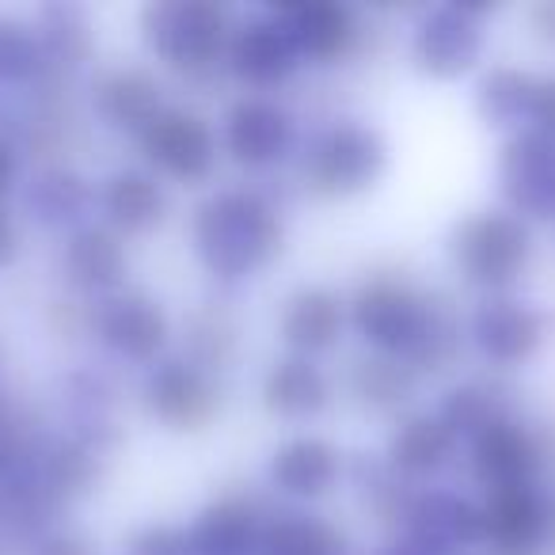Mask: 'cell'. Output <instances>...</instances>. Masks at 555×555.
<instances>
[{
    "label": "cell",
    "mask_w": 555,
    "mask_h": 555,
    "mask_svg": "<svg viewBox=\"0 0 555 555\" xmlns=\"http://www.w3.org/2000/svg\"><path fill=\"white\" fill-rule=\"evenodd\" d=\"M446 297L418 286L403 270H373L347 294L350 332L370 354L415 362L434 324L446 312Z\"/></svg>",
    "instance_id": "3957f363"
},
{
    "label": "cell",
    "mask_w": 555,
    "mask_h": 555,
    "mask_svg": "<svg viewBox=\"0 0 555 555\" xmlns=\"http://www.w3.org/2000/svg\"><path fill=\"white\" fill-rule=\"evenodd\" d=\"M20 186H24V153L9 133H0V206H9Z\"/></svg>",
    "instance_id": "74e56055"
},
{
    "label": "cell",
    "mask_w": 555,
    "mask_h": 555,
    "mask_svg": "<svg viewBox=\"0 0 555 555\" xmlns=\"http://www.w3.org/2000/svg\"><path fill=\"white\" fill-rule=\"evenodd\" d=\"M487 555H547L552 487L525 483L479 494Z\"/></svg>",
    "instance_id": "44dd1931"
},
{
    "label": "cell",
    "mask_w": 555,
    "mask_h": 555,
    "mask_svg": "<svg viewBox=\"0 0 555 555\" xmlns=\"http://www.w3.org/2000/svg\"><path fill=\"white\" fill-rule=\"evenodd\" d=\"M27 555H103L100 540H92L85 529H73V525H50L47 532L27 544Z\"/></svg>",
    "instance_id": "8d00e7d4"
},
{
    "label": "cell",
    "mask_w": 555,
    "mask_h": 555,
    "mask_svg": "<svg viewBox=\"0 0 555 555\" xmlns=\"http://www.w3.org/2000/svg\"><path fill=\"white\" fill-rule=\"evenodd\" d=\"M350 332L347 294L327 282H305L294 294H286L282 309L274 317V335L286 354L312 358L320 362L324 354L339 350V343Z\"/></svg>",
    "instance_id": "d6986e66"
},
{
    "label": "cell",
    "mask_w": 555,
    "mask_h": 555,
    "mask_svg": "<svg viewBox=\"0 0 555 555\" xmlns=\"http://www.w3.org/2000/svg\"><path fill=\"white\" fill-rule=\"evenodd\" d=\"M464 332H468V347L494 373H514L544 354L552 339V317L521 294L479 297L464 320Z\"/></svg>",
    "instance_id": "7c38bea8"
},
{
    "label": "cell",
    "mask_w": 555,
    "mask_h": 555,
    "mask_svg": "<svg viewBox=\"0 0 555 555\" xmlns=\"http://www.w3.org/2000/svg\"><path fill=\"white\" fill-rule=\"evenodd\" d=\"M168 107L164 80L149 65H103L88 77V111L103 130L138 141L160 111Z\"/></svg>",
    "instance_id": "ac0fdd59"
},
{
    "label": "cell",
    "mask_w": 555,
    "mask_h": 555,
    "mask_svg": "<svg viewBox=\"0 0 555 555\" xmlns=\"http://www.w3.org/2000/svg\"><path fill=\"white\" fill-rule=\"evenodd\" d=\"M446 255L453 274L472 294H517L537 259V229L502 206H479L453 221Z\"/></svg>",
    "instance_id": "5b68a950"
},
{
    "label": "cell",
    "mask_w": 555,
    "mask_h": 555,
    "mask_svg": "<svg viewBox=\"0 0 555 555\" xmlns=\"http://www.w3.org/2000/svg\"><path fill=\"white\" fill-rule=\"evenodd\" d=\"M122 555H191L186 525L179 521H145L126 532Z\"/></svg>",
    "instance_id": "d590c367"
},
{
    "label": "cell",
    "mask_w": 555,
    "mask_h": 555,
    "mask_svg": "<svg viewBox=\"0 0 555 555\" xmlns=\"http://www.w3.org/2000/svg\"><path fill=\"white\" fill-rule=\"evenodd\" d=\"M24 251V229L9 206H0V270H9Z\"/></svg>",
    "instance_id": "60d3db41"
},
{
    "label": "cell",
    "mask_w": 555,
    "mask_h": 555,
    "mask_svg": "<svg viewBox=\"0 0 555 555\" xmlns=\"http://www.w3.org/2000/svg\"><path fill=\"white\" fill-rule=\"evenodd\" d=\"M537 80L540 73H529L521 65H506V62L483 65V73L476 77V92H472L476 118L487 130L502 133V138L529 130Z\"/></svg>",
    "instance_id": "f546056e"
},
{
    "label": "cell",
    "mask_w": 555,
    "mask_h": 555,
    "mask_svg": "<svg viewBox=\"0 0 555 555\" xmlns=\"http://www.w3.org/2000/svg\"><path fill=\"white\" fill-rule=\"evenodd\" d=\"M464 464L479 491L544 483L547 468H555V430L509 415L464 446Z\"/></svg>",
    "instance_id": "8fae6325"
},
{
    "label": "cell",
    "mask_w": 555,
    "mask_h": 555,
    "mask_svg": "<svg viewBox=\"0 0 555 555\" xmlns=\"http://www.w3.org/2000/svg\"><path fill=\"white\" fill-rule=\"evenodd\" d=\"M31 27L42 54L39 85L73 88L80 77L92 73L100 42H95V24L88 9H80V4H42L31 16Z\"/></svg>",
    "instance_id": "d4e9b609"
},
{
    "label": "cell",
    "mask_w": 555,
    "mask_h": 555,
    "mask_svg": "<svg viewBox=\"0 0 555 555\" xmlns=\"http://www.w3.org/2000/svg\"><path fill=\"white\" fill-rule=\"evenodd\" d=\"M0 555H12V552H4V547H0Z\"/></svg>",
    "instance_id": "f6af8a7d"
},
{
    "label": "cell",
    "mask_w": 555,
    "mask_h": 555,
    "mask_svg": "<svg viewBox=\"0 0 555 555\" xmlns=\"http://www.w3.org/2000/svg\"><path fill=\"white\" fill-rule=\"evenodd\" d=\"M529 130H537V133H544V138L555 141V73H540L537 95H532Z\"/></svg>",
    "instance_id": "f35d334b"
},
{
    "label": "cell",
    "mask_w": 555,
    "mask_h": 555,
    "mask_svg": "<svg viewBox=\"0 0 555 555\" xmlns=\"http://www.w3.org/2000/svg\"><path fill=\"white\" fill-rule=\"evenodd\" d=\"M373 555H415V552H411V547H403V544H396V540H388V544L377 547Z\"/></svg>",
    "instance_id": "b9f144b4"
},
{
    "label": "cell",
    "mask_w": 555,
    "mask_h": 555,
    "mask_svg": "<svg viewBox=\"0 0 555 555\" xmlns=\"http://www.w3.org/2000/svg\"><path fill=\"white\" fill-rule=\"evenodd\" d=\"M438 418L449 430L461 438V446H468L472 438H479L483 430H491L494 423L517 415L514 408V388L494 373V377H461L441 392L438 400Z\"/></svg>",
    "instance_id": "4dcf8cb0"
},
{
    "label": "cell",
    "mask_w": 555,
    "mask_h": 555,
    "mask_svg": "<svg viewBox=\"0 0 555 555\" xmlns=\"http://www.w3.org/2000/svg\"><path fill=\"white\" fill-rule=\"evenodd\" d=\"M418 385H423V377H418L408 362L370 354V350H362L347 370L350 400H354L365 415L392 418V423L411 411V403H415V396H418Z\"/></svg>",
    "instance_id": "83f0119b"
},
{
    "label": "cell",
    "mask_w": 555,
    "mask_h": 555,
    "mask_svg": "<svg viewBox=\"0 0 555 555\" xmlns=\"http://www.w3.org/2000/svg\"><path fill=\"white\" fill-rule=\"evenodd\" d=\"M305 69L286 24L274 9H259L236 16L229 50H224V77L247 95H278Z\"/></svg>",
    "instance_id": "4fadbf2b"
},
{
    "label": "cell",
    "mask_w": 555,
    "mask_h": 555,
    "mask_svg": "<svg viewBox=\"0 0 555 555\" xmlns=\"http://www.w3.org/2000/svg\"><path fill=\"white\" fill-rule=\"evenodd\" d=\"M259 555H354V547L347 529L332 517L286 506L270 514Z\"/></svg>",
    "instance_id": "d6a6232c"
},
{
    "label": "cell",
    "mask_w": 555,
    "mask_h": 555,
    "mask_svg": "<svg viewBox=\"0 0 555 555\" xmlns=\"http://www.w3.org/2000/svg\"><path fill=\"white\" fill-rule=\"evenodd\" d=\"M270 509L247 491H221L186 521L191 555H259Z\"/></svg>",
    "instance_id": "4316f807"
},
{
    "label": "cell",
    "mask_w": 555,
    "mask_h": 555,
    "mask_svg": "<svg viewBox=\"0 0 555 555\" xmlns=\"http://www.w3.org/2000/svg\"><path fill=\"white\" fill-rule=\"evenodd\" d=\"M88 335L115 362L145 373L171 354L176 324H171L160 297H153L149 289L126 286L111 297L88 301Z\"/></svg>",
    "instance_id": "30bf717a"
},
{
    "label": "cell",
    "mask_w": 555,
    "mask_h": 555,
    "mask_svg": "<svg viewBox=\"0 0 555 555\" xmlns=\"http://www.w3.org/2000/svg\"><path fill=\"white\" fill-rule=\"evenodd\" d=\"M103 461L107 456L95 453L92 446L62 434V438H42V446L31 456V468L42 479V487L50 491V499L57 506H69V502L88 499L100 487Z\"/></svg>",
    "instance_id": "1f68e13d"
},
{
    "label": "cell",
    "mask_w": 555,
    "mask_h": 555,
    "mask_svg": "<svg viewBox=\"0 0 555 555\" xmlns=\"http://www.w3.org/2000/svg\"><path fill=\"white\" fill-rule=\"evenodd\" d=\"M168 214V183H160L141 164H122V168H111L103 179H95V221L118 232L126 244L160 232Z\"/></svg>",
    "instance_id": "603a6c76"
},
{
    "label": "cell",
    "mask_w": 555,
    "mask_h": 555,
    "mask_svg": "<svg viewBox=\"0 0 555 555\" xmlns=\"http://www.w3.org/2000/svg\"><path fill=\"white\" fill-rule=\"evenodd\" d=\"M221 138V156L236 171L247 176H270V171L286 168L301 153V122L294 107L278 95H247L240 92L229 100L217 122Z\"/></svg>",
    "instance_id": "52a82bcc"
},
{
    "label": "cell",
    "mask_w": 555,
    "mask_h": 555,
    "mask_svg": "<svg viewBox=\"0 0 555 555\" xmlns=\"http://www.w3.org/2000/svg\"><path fill=\"white\" fill-rule=\"evenodd\" d=\"M0 118H4V115H0ZM0 133H4V122H0Z\"/></svg>",
    "instance_id": "ee69618b"
},
{
    "label": "cell",
    "mask_w": 555,
    "mask_h": 555,
    "mask_svg": "<svg viewBox=\"0 0 555 555\" xmlns=\"http://www.w3.org/2000/svg\"><path fill=\"white\" fill-rule=\"evenodd\" d=\"M499 206L529 221L532 229L555 221V141L537 130L502 138L494 156Z\"/></svg>",
    "instance_id": "2e32d148"
},
{
    "label": "cell",
    "mask_w": 555,
    "mask_h": 555,
    "mask_svg": "<svg viewBox=\"0 0 555 555\" xmlns=\"http://www.w3.org/2000/svg\"><path fill=\"white\" fill-rule=\"evenodd\" d=\"M297 183L312 202H354L377 191L392 168V145L370 118L339 115L301 141Z\"/></svg>",
    "instance_id": "7a4b0ae2"
},
{
    "label": "cell",
    "mask_w": 555,
    "mask_h": 555,
    "mask_svg": "<svg viewBox=\"0 0 555 555\" xmlns=\"http://www.w3.org/2000/svg\"><path fill=\"white\" fill-rule=\"evenodd\" d=\"M461 438L441 423L438 411H408L396 418L380 449L388 468L411 487H434V479L446 476L461 461Z\"/></svg>",
    "instance_id": "cb8c5ba5"
},
{
    "label": "cell",
    "mask_w": 555,
    "mask_h": 555,
    "mask_svg": "<svg viewBox=\"0 0 555 555\" xmlns=\"http://www.w3.org/2000/svg\"><path fill=\"white\" fill-rule=\"evenodd\" d=\"M259 408L289 426L317 423L335 408V377L324 370V362L282 354L262 370Z\"/></svg>",
    "instance_id": "484cf974"
},
{
    "label": "cell",
    "mask_w": 555,
    "mask_h": 555,
    "mask_svg": "<svg viewBox=\"0 0 555 555\" xmlns=\"http://www.w3.org/2000/svg\"><path fill=\"white\" fill-rule=\"evenodd\" d=\"M347 464L350 456L343 453L339 441L317 430H301L270 449L262 476L278 499H286L294 509H309L339 491L347 479Z\"/></svg>",
    "instance_id": "9a60e30c"
},
{
    "label": "cell",
    "mask_w": 555,
    "mask_h": 555,
    "mask_svg": "<svg viewBox=\"0 0 555 555\" xmlns=\"http://www.w3.org/2000/svg\"><path fill=\"white\" fill-rule=\"evenodd\" d=\"M547 552L555 555V487H552V521H547Z\"/></svg>",
    "instance_id": "7bdbcfd3"
},
{
    "label": "cell",
    "mask_w": 555,
    "mask_h": 555,
    "mask_svg": "<svg viewBox=\"0 0 555 555\" xmlns=\"http://www.w3.org/2000/svg\"><path fill=\"white\" fill-rule=\"evenodd\" d=\"M240 350H244V320H240L236 305H229L224 297H206L183 317V350L179 354L209 370L214 377L236 365Z\"/></svg>",
    "instance_id": "f1b7e54d"
},
{
    "label": "cell",
    "mask_w": 555,
    "mask_h": 555,
    "mask_svg": "<svg viewBox=\"0 0 555 555\" xmlns=\"http://www.w3.org/2000/svg\"><path fill=\"white\" fill-rule=\"evenodd\" d=\"M487 16H494V9L461 0L423 9L408 35L411 69L434 85H456L472 73H483L487 42H491Z\"/></svg>",
    "instance_id": "8992f818"
},
{
    "label": "cell",
    "mask_w": 555,
    "mask_h": 555,
    "mask_svg": "<svg viewBox=\"0 0 555 555\" xmlns=\"http://www.w3.org/2000/svg\"><path fill=\"white\" fill-rule=\"evenodd\" d=\"M133 145L141 168L171 186H209L224 160L217 122L191 103H168Z\"/></svg>",
    "instance_id": "ba28073f"
},
{
    "label": "cell",
    "mask_w": 555,
    "mask_h": 555,
    "mask_svg": "<svg viewBox=\"0 0 555 555\" xmlns=\"http://www.w3.org/2000/svg\"><path fill=\"white\" fill-rule=\"evenodd\" d=\"M186 240L198 267L217 286L236 289L267 274L286 251V214L255 183H229L206 191L191 209Z\"/></svg>",
    "instance_id": "6da1fadb"
},
{
    "label": "cell",
    "mask_w": 555,
    "mask_h": 555,
    "mask_svg": "<svg viewBox=\"0 0 555 555\" xmlns=\"http://www.w3.org/2000/svg\"><path fill=\"white\" fill-rule=\"evenodd\" d=\"M20 209L42 232L69 236L95 221V179L85 176L73 160L35 164L20 186Z\"/></svg>",
    "instance_id": "7402d4cb"
},
{
    "label": "cell",
    "mask_w": 555,
    "mask_h": 555,
    "mask_svg": "<svg viewBox=\"0 0 555 555\" xmlns=\"http://www.w3.org/2000/svg\"><path fill=\"white\" fill-rule=\"evenodd\" d=\"M141 411L171 438H198L224 411V385L183 354H168L141 373Z\"/></svg>",
    "instance_id": "9c48e42d"
},
{
    "label": "cell",
    "mask_w": 555,
    "mask_h": 555,
    "mask_svg": "<svg viewBox=\"0 0 555 555\" xmlns=\"http://www.w3.org/2000/svg\"><path fill=\"white\" fill-rule=\"evenodd\" d=\"M130 244L107 224L88 221L85 229L62 236L57 251V274L77 301H100L130 286Z\"/></svg>",
    "instance_id": "ffe728a7"
},
{
    "label": "cell",
    "mask_w": 555,
    "mask_h": 555,
    "mask_svg": "<svg viewBox=\"0 0 555 555\" xmlns=\"http://www.w3.org/2000/svg\"><path fill=\"white\" fill-rule=\"evenodd\" d=\"M392 540L415 555H472L483 547V506L449 487H418Z\"/></svg>",
    "instance_id": "5bb4252c"
},
{
    "label": "cell",
    "mask_w": 555,
    "mask_h": 555,
    "mask_svg": "<svg viewBox=\"0 0 555 555\" xmlns=\"http://www.w3.org/2000/svg\"><path fill=\"white\" fill-rule=\"evenodd\" d=\"M347 479L354 483L358 506L365 509V517H373L380 529H388L396 537V529H400L403 514H408L418 487L403 483V479L388 468L380 453H358L354 461L347 464Z\"/></svg>",
    "instance_id": "836d02e7"
},
{
    "label": "cell",
    "mask_w": 555,
    "mask_h": 555,
    "mask_svg": "<svg viewBox=\"0 0 555 555\" xmlns=\"http://www.w3.org/2000/svg\"><path fill=\"white\" fill-rule=\"evenodd\" d=\"M270 9L286 24L305 69H339L365 42L362 16L343 0H286Z\"/></svg>",
    "instance_id": "e0dca14e"
},
{
    "label": "cell",
    "mask_w": 555,
    "mask_h": 555,
    "mask_svg": "<svg viewBox=\"0 0 555 555\" xmlns=\"http://www.w3.org/2000/svg\"><path fill=\"white\" fill-rule=\"evenodd\" d=\"M42 77V54L31 20L0 12V92L4 88H35Z\"/></svg>",
    "instance_id": "e575fe53"
},
{
    "label": "cell",
    "mask_w": 555,
    "mask_h": 555,
    "mask_svg": "<svg viewBox=\"0 0 555 555\" xmlns=\"http://www.w3.org/2000/svg\"><path fill=\"white\" fill-rule=\"evenodd\" d=\"M232 27L236 12L217 0H149L138 12L145 54L186 85H206L209 77L224 73Z\"/></svg>",
    "instance_id": "277c9868"
},
{
    "label": "cell",
    "mask_w": 555,
    "mask_h": 555,
    "mask_svg": "<svg viewBox=\"0 0 555 555\" xmlns=\"http://www.w3.org/2000/svg\"><path fill=\"white\" fill-rule=\"evenodd\" d=\"M525 27H529L532 42L555 50V0H537L525 9Z\"/></svg>",
    "instance_id": "ab89813d"
}]
</instances>
